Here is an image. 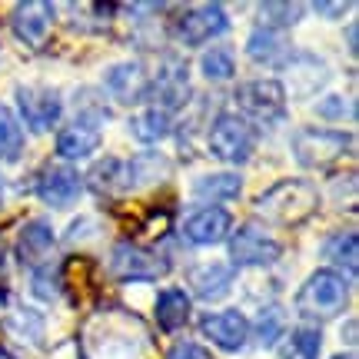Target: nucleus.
I'll list each match as a JSON object with an SVG mask.
<instances>
[{"instance_id": "9", "label": "nucleus", "mask_w": 359, "mask_h": 359, "mask_svg": "<svg viewBox=\"0 0 359 359\" xmlns=\"http://www.w3.org/2000/svg\"><path fill=\"white\" fill-rule=\"evenodd\" d=\"M17 110L34 133H47L64 114V100L53 87H17Z\"/></svg>"}, {"instance_id": "28", "label": "nucleus", "mask_w": 359, "mask_h": 359, "mask_svg": "<svg viewBox=\"0 0 359 359\" xmlns=\"http://www.w3.org/2000/svg\"><path fill=\"white\" fill-rule=\"evenodd\" d=\"M90 187L97 193H120L127 190V177H123V160L116 156H107L103 163L90 170Z\"/></svg>"}, {"instance_id": "14", "label": "nucleus", "mask_w": 359, "mask_h": 359, "mask_svg": "<svg viewBox=\"0 0 359 359\" xmlns=\"http://www.w3.org/2000/svg\"><path fill=\"white\" fill-rule=\"evenodd\" d=\"M233 230V217L230 210H223V206H203V210H196L190 217L183 219V236L196 246H217L223 243Z\"/></svg>"}, {"instance_id": "15", "label": "nucleus", "mask_w": 359, "mask_h": 359, "mask_svg": "<svg viewBox=\"0 0 359 359\" xmlns=\"http://www.w3.org/2000/svg\"><path fill=\"white\" fill-rule=\"evenodd\" d=\"M103 87H107V93H110L116 103L133 107V103L147 100L150 77H147V70H143L137 60H127V64H114L103 74Z\"/></svg>"}, {"instance_id": "37", "label": "nucleus", "mask_w": 359, "mask_h": 359, "mask_svg": "<svg viewBox=\"0 0 359 359\" xmlns=\"http://www.w3.org/2000/svg\"><path fill=\"white\" fill-rule=\"evenodd\" d=\"M0 359H13L11 353H7V349H0Z\"/></svg>"}, {"instance_id": "19", "label": "nucleus", "mask_w": 359, "mask_h": 359, "mask_svg": "<svg viewBox=\"0 0 359 359\" xmlns=\"http://www.w3.org/2000/svg\"><path fill=\"white\" fill-rule=\"evenodd\" d=\"M170 163L163 154L156 150H147V154H137L133 160L123 163V177H127V190H143V187H154V183H163L170 177Z\"/></svg>"}, {"instance_id": "25", "label": "nucleus", "mask_w": 359, "mask_h": 359, "mask_svg": "<svg viewBox=\"0 0 359 359\" xmlns=\"http://www.w3.org/2000/svg\"><path fill=\"white\" fill-rule=\"evenodd\" d=\"M246 53H250L257 64H280V60H286L290 47H286L283 34L266 30V27H257V30L246 37Z\"/></svg>"}, {"instance_id": "18", "label": "nucleus", "mask_w": 359, "mask_h": 359, "mask_svg": "<svg viewBox=\"0 0 359 359\" xmlns=\"http://www.w3.org/2000/svg\"><path fill=\"white\" fill-rule=\"evenodd\" d=\"M326 77H330V74H326V64L316 60L313 53H290V57H286V87H290V93H296V97L316 93V90L326 83Z\"/></svg>"}, {"instance_id": "32", "label": "nucleus", "mask_w": 359, "mask_h": 359, "mask_svg": "<svg viewBox=\"0 0 359 359\" xmlns=\"http://www.w3.org/2000/svg\"><path fill=\"white\" fill-rule=\"evenodd\" d=\"M34 296L37 299H43V303H50V299H57V296L64 293V276H60V269H50V266H37V273H34Z\"/></svg>"}, {"instance_id": "11", "label": "nucleus", "mask_w": 359, "mask_h": 359, "mask_svg": "<svg viewBox=\"0 0 359 359\" xmlns=\"http://www.w3.org/2000/svg\"><path fill=\"white\" fill-rule=\"evenodd\" d=\"M53 13L57 7L47 4V0H27V4H17L11 13V27H13V37L27 43V47H43L47 43V34L53 27Z\"/></svg>"}, {"instance_id": "1", "label": "nucleus", "mask_w": 359, "mask_h": 359, "mask_svg": "<svg viewBox=\"0 0 359 359\" xmlns=\"http://www.w3.org/2000/svg\"><path fill=\"white\" fill-rule=\"evenodd\" d=\"M316 206H320V190L309 180H280L259 193L253 210L273 226H299L316 213Z\"/></svg>"}, {"instance_id": "7", "label": "nucleus", "mask_w": 359, "mask_h": 359, "mask_svg": "<svg viewBox=\"0 0 359 359\" xmlns=\"http://www.w3.org/2000/svg\"><path fill=\"white\" fill-rule=\"evenodd\" d=\"M283 257V243L257 223H246L230 236V263L233 266H269Z\"/></svg>"}, {"instance_id": "3", "label": "nucleus", "mask_w": 359, "mask_h": 359, "mask_svg": "<svg viewBox=\"0 0 359 359\" xmlns=\"http://www.w3.org/2000/svg\"><path fill=\"white\" fill-rule=\"evenodd\" d=\"M233 103H236V110H240V116H243L246 123L253 120V123H263V127H276L290 114L283 83L280 80H266V77L240 83L236 93H233Z\"/></svg>"}, {"instance_id": "30", "label": "nucleus", "mask_w": 359, "mask_h": 359, "mask_svg": "<svg viewBox=\"0 0 359 359\" xmlns=\"http://www.w3.org/2000/svg\"><path fill=\"white\" fill-rule=\"evenodd\" d=\"M299 17H303V7L299 4H259V20L266 30H290L293 24H299Z\"/></svg>"}, {"instance_id": "36", "label": "nucleus", "mask_w": 359, "mask_h": 359, "mask_svg": "<svg viewBox=\"0 0 359 359\" xmlns=\"http://www.w3.org/2000/svg\"><path fill=\"white\" fill-rule=\"evenodd\" d=\"M349 53H356V24H349Z\"/></svg>"}, {"instance_id": "17", "label": "nucleus", "mask_w": 359, "mask_h": 359, "mask_svg": "<svg viewBox=\"0 0 359 359\" xmlns=\"http://www.w3.org/2000/svg\"><path fill=\"white\" fill-rule=\"evenodd\" d=\"M100 140H103L100 127H90V123L74 120V123H67L57 133V156L67 160V163H80V160H87V156H93L100 150Z\"/></svg>"}, {"instance_id": "8", "label": "nucleus", "mask_w": 359, "mask_h": 359, "mask_svg": "<svg viewBox=\"0 0 359 359\" xmlns=\"http://www.w3.org/2000/svg\"><path fill=\"white\" fill-rule=\"evenodd\" d=\"M230 30V17L219 4H203V7H193L177 20V37L183 47H203L210 40L223 37Z\"/></svg>"}, {"instance_id": "16", "label": "nucleus", "mask_w": 359, "mask_h": 359, "mask_svg": "<svg viewBox=\"0 0 359 359\" xmlns=\"http://www.w3.org/2000/svg\"><path fill=\"white\" fill-rule=\"evenodd\" d=\"M53 246H57V233L47 219H30L17 233V259L20 266H47Z\"/></svg>"}, {"instance_id": "2", "label": "nucleus", "mask_w": 359, "mask_h": 359, "mask_svg": "<svg viewBox=\"0 0 359 359\" xmlns=\"http://www.w3.org/2000/svg\"><path fill=\"white\" fill-rule=\"evenodd\" d=\"M346 303H349V280H343L333 269H316L299 286L293 309L306 326H320V323L336 320L346 309Z\"/></svg>"}, {"instance_id": "21", "label": "nucleus", "mask_w": 359, "mask_h": 359, "mask_svg": "<svg viewBox=\"0 0 359 359\" xmlns=\"http://www.w3.org/2000/svg\"><path fill=\"white\" fill-rule=\"evenodd\" d=\"M190 283L193 293L200 299L217 303L233 290V266H226V263H203V266H196L190 273Z\"/></svg>"}, {"instance_id": "29", "label": "nucleus", "mask_w": 359, "mask_h": 359, "mask_svg": "<svg viewBox=\"0 0 359 359\" xmlns=\"http://www.w3.org/2000/svg\"><path fill=\"white\" fill-rule=\"evenodd\" d=\"M200 70L210 83H223L236 74V57H233L230 47H210V50L200 57Z\"/></svg>"}, {"instance_id": "39", "label": "nucleus", "mask_w": 359, "mask_h": 359, "mask_svg": "<svg viewBox=\"0 0 359 359\" xmlns=\"http://www.w3.org/2000/svg\"><path fill=\"white\" fill-rule=\"evenodd\" d=\"M336 359H356V356H336Z\"/></svg>"}, {"instance_id": "10", "label": "nucleus", "mask_w": 359, "mask_h": 359, "mask_svg": "<svg viewBox=\"0 0 359 359\" xmlns=\"http://www.w3.org/2000/svg\"><path fill=\"white\" fill-rule=\"evenodd\" d=\"M147 97H154V107L156 110H180L183 103L190 100V74H187V64L177 60V57H167L160 70H156V77L150 80V90H147Z\"/></svg>"}, {"instance_id": "33", "label": "nucleus", "mask_w": 359, "mask_h": 359, "mask_svg": "<svg viewBox=\"0 0 359 359\" xmlns=\"http://www.w3.org/2000/svg\"><path fill=\"white\" fill-rule=\"evenodd\" d=\"M316 114H320L323 120H343V114L353 116V100L343 97V93H330L326 100L316 103Z\"/></svg>"}, {"instance_id": "38", "label": "nucleus", "mask_w": 359, "mask_h": 359, "mask_svg": "<svg viewBox=\"0 0 359 359\" xmlns=\"http://www.w3.org/2000/svg\"><path fill=\"white\" fill-rule=\"evenodd\" d=\"M0 203H4V177H0Z\"/></svg>"}, {"instance_id": "23", "label": "nucleus", "mask_w": 359, "mask_h": 359, "mask_svg": "<svg viewBox=\"0 0 359 359\" xmlns=\"http://www.w3.org/2000/svg\"><path fill=\"white\" fill-rule=\"evenodd\" d=\"M130 137L140 143H160L170 137V130H173V120H170V114H163V110H156V107H147V110H140V114L130 116Z\"/></svg>"}, {"instance_id": "13", "label": "nucleus", "mask_w": 359, "mask_h": 359, "mask_svg": "<svg viewBox=\"0 0 359 359\" xmlns=\"http://www.w3.org/2000/svg\"><path fill=\"white\" fill-rule=\"evenodd\" d=\"M80 193H83V177H80L74 167L57 163V167H47L37 177V200L40 203H47V206H53V210L70 206Z\"/></svg>"}, {"instance_id": "12", "label": "nucleus", "mask_w": 359, "mask_h": 359, "mask_svg": "<svg viewBox=\"0 0 359 359\" xmlns=\"http://www.w3.org/2000/svg\"><path fill=\"white\" fill-rule=\"evenodd\" d=\"M200 333L217 343L226 353H240L250 339V320H246L240 309H223V313H206L200 320Z\"/></svg>"}, {"instance_id": "22", "label": "nucleus", "mask_w": 359, "mask_h": 359, "mask_svg": "<svg viewBox=\"0 0 359 359\" xmlns=\"http://www.w3.org/2000/svg\"><path fill=\"white\" fill-rule=\"evenodd\" d=\"M190 296L183 293L180 286H170L163 293L156 296V306H154V316H156V326L163 330V333H177L183 330L187 323H190Z\"/></svg>"}, {"instance_id": "20", "label": "nucleus", "mask_w": 359, "mask_h": 359, "mask_svg": "<svg viewBox=\"0 0 359 359\" xmlns=\"http://www.w3.org/2000/svg\"><path fill=\"white\" fill-rule=\"evenodd\" d=\"M323 257L330 259L333 273H339L343 280H356V269H359V236L356 230H339L333 233L326 243H323Z\"/></svg>"}, {"instance_id": "34", "label": "nucleus", "mask_w": 359, "mask_h": 359, "mask_svg": "<svg viewBox=\"0 0 359 359\" xmlns=\"http://www.w3.org/2000/svg\"><path fill=\"white\" fill-rule=\"evenodd\" d=\"M167 359H213V353L206 346H200V343H190V339H183V343H177V346L170 349Z\"/></svg>"}, {"instance_id": "24", "label": "nucleus", "mask_w": 359, "mask_h": 359, "mask_svg": "<svg viewBox=\"0 0 359 359\" xmlns=\"http://www.w3.org/2000/svg\"><path fill=\"white\" fill-rule=\"evenodd\" d=\"M243 190V180L236 173H206L193 183V196L203 200V203H226V200H236Z\"/></svg>"}, {"instance_id": "4", "label": "nucleus", "mask_w": 359, "mask_h": 359, "mask_svg": "<svg viewBox=\"0 0 359 359\" xmlns=\"http://www.w3.org/2000/svg\"><path fill=\"white\" fill-rule=\"evenodd\" d=\"M353 147H356L353 133L330 130V127H303V130H296V137H293L296 163L306 170L333 167L336 160H343L346 154H353Z\"/></svg>"}, {"instance_id": "6", "label": "nucleus", "mask_w": 359, "mask_h": 359, "mask_svg": "<svg viewBox=\"0 0 359 359\" xmlns=\"http://www.w3.org/2000/svg\"><path fill=\"white\" fill-rule=\"evenodd\" d=\"M167 269H170V259L160 257V253L150 250V246L120 240V243L110 250V273L123 283L160 280V276H167Z\"/></svg>"}, {"instance_id": "31", "label": "nucleus", "mask_w": 359, "mask_h": 359, "mask_svg": "<svg viewBox=\"0 0 359 359\" xmlns=\"http://www.w3.org/2000/svg\"><path fill=\"white\" fill-rule=\"evenodd\" d=\"M280 336H286V316H283L280 306H263L257 320V339L259 346L269 349L280 343Z\"/></svg>"}, {"instance_id": "35", "label": "nucleus", "mask_w": 359, "mask_h": 359, "mask_svg": "<svg viewBox=\"0 0 359 359\" xmlns=\"http://www.w3.org/2000/svg\"><path fill=\"white\" fill-rule=\"evenodd\" d=\"M313 11L323 13V17H330V20H336L343 11H349V4H313Z\"/></svg>"}, {"instance_id": "5", "label": "nucleus", "mask_w": 359, "mask_h": 359, "mask_svg": "<svg viewBox=\"0 0 359 359\" xmlns=\"http://www.w3.org/2000/svg\"><path fill=\"white\" fill-rule=\"evenodd\" d=\"M206 147H210V154L217 156V160L240 167L257 150V130H253V123H246L240 114H219L210 123Z\"/></svg>"}, {"instance_id": "27", "label": "nucleus", "mask_w": 359, "mask_h": 359, "mask_svg": "<svg viewBox=\"0 0 359 359\" xmlns=\"http://www.w3.org/2000/svg\"><path fill=\"white\" fill-rule=\"evenodd\" d=\"M24 154V130H20V120L11 114V107L0 103V160L4 163H13Z\"/></svg>"}, {"instance_id": "26", "label": "nucleus", "mask_w": 359, "mask_h": 359, "mask_svg": "<svg viewBox=\"0 0 359 359\" xmlns=\"http://www.w3.org/2000/svg\"><path fill=\"white\" fill-rule=\"evenodd\" d=\"M320 353H323L320 326H296V330H290L286 343H283L280 359H320Z\"/></svg>"}]
</instances>
